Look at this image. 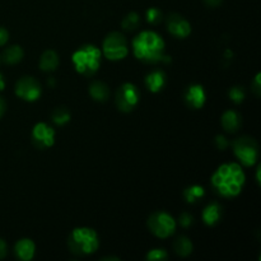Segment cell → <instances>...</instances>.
Masks as SVG:
<instances>
[{"label":"cell","instance_id":"obj_1","mask_svg":"<svg viewBox=\"0 0 261 261\" xmlns=\"http://www.w3.org/2000/svg\"><path fill=\"white\" fill-rule=\"evenodd\" d=\"M245 180L246 176L239 163H224L214 172L212 185L219 195L224 198H234L242 191Z\"/></svg>","mask_w":261,"mask_h":261},{"label":"cell","instance_id":"obj_2","mask_svg":"<svg viewBox=\"0 0 261 261\" xmlns=\"http://www.w3.org/2000/svg\"><path fill=\"white\" fill-rule=\"evenodd\" d=\"M135 58L148 64L165 61V41L153 31H143L133 40Z\"/></svg>","mask_w":261,"mask_h":261},{"label":"cell","instance_id":"obj_3","mask_svg":"<svg viewBox=\"0 0 261 261\" xmlns=\"http://www.w3.org/2000/svg\"><path fill=\"white\" fill-rule=\"evenodd\" d=\"M68 246L73 254L84 256L92 255L98 250L99 239L94 229L88 227H79L71 231L68 237Z\"/></svg>","mask_w":261,"mask_h":261},{"label":"cell","instance_id":"obj_4","mask_svg":"<svg viewBox=\"0 0 261 261\" xmlns=\"http://www.w3.org/2000/svg\"><path fill=\"white\" fill-rule=\"evenodd\" d=\"M74 68L84 76H92L101 65V50L94 45H84L71 56Z\"/></svg>","mask_w":261,"mask_h":261},{"label":"cell","instance_id":"obj_5","mask_svg":"<svg viewBox=\"0 0 261 261\" xmlns=\"http://www.w3.org/2000/svg\"><path fill=\"white\" fill-rule=\"evenodd\" d=\"M233 153L242 165L251 167L259 158V145L254 138L244 135L233 142Z\"/></svg>","mask_w":261,"mask_h":261},{"label":"cell","instance_id":"obj_6","mask_svg":"<svg viewBox=\"0 0 261 261\" xmlns=\"http://www.w3.org/2000/svg\"><path fill=\"white\" fill-rule=\"evenodd\" d=\"M102 51L103 55L109 60L117 61L122 60L129 54V47H127V41L122 33L111 32L106 36L102 45Z\"/></svg>","mask_w":261,"mask_h":261},{"label":"cell","instance_id":"obj_7","mask_svg":"<svg viewBox=\"0 0 261 261\" xmlns=\"http://www.w3.org/2000/svg\"><path fill=\"white\" fill-rule=\"evenodd\" d=\"M148 228L154 236L167 239L176 231V221L166 212H155L148 218Z\"/></svg>","mask_w":261,"mask_h":261},{"label":"cell","instance_id":"obj_8","mask_svg":"<svg viewBox=\"0 0 261 261\" xmlns=\"http://www.w3.org/2000/svg\"><path fill=\"white\" fill-rule=\"evenodd\" d=\"M140 92L133 83H124L116 91L115 102L120 111L130 112L139 103Z\"/></svg>","mask_w":261,"mask_h":261},{"label":"cell","instance_id":"obj_9","mask_svg":"<svg viewBox=\"0 0 261 261\" xmlns=\"http://www.w3.org/2000/svg\"><path fill=\"white\" fill-rule=\"evenodd\" d=\"M41 93V84L33 76H23L15 84V94L27 102L37 101Z\"/></svg>","mask_w":261,"mask_h":261},{"label":"cell","instance_id":"obj_10","mask_svg":"<svg viewBox=\"0 0 261 261\" xmlns=\"http://www.w3.org/2000/svg\"><path fill=\"white\" fill-rule=\"evenodd\" d=\"M33 144L40 149L53 147L55 143V130L46 122H38L32 130Z\"/></svg>","mask_w":261,"mask_h":261},{"label":"cell","instance_id":"obj_11","mask_svg":"<svg viewBox=\"0 0 261 261\" xmlns=\"http://www.w3.org/2000/svg\"><path fill=\"white\" fill-rule=\"evenodd\" d=\"M166 24L168 32L177 38H186L191 33V25L189 20L178 13H171L166 18Z\"/></svg>","mask_w":261,"mask_h":261},{"label":"cell","instance_id":"obj_12","mask_svg":"<svg viewBox=\"0 0 261 261\" xmlns=\"http://www.w3.org/2000/svg\"><path fill=\"white\" fill-rule=\"evenodd\" d=\"M184 99H185V103L191 109H201L206 101L205 89L200 84H191L186 88Z\"/></svg>","mask_w":261,"mask_h":261},{"label":"cell","instance_id":"obj_13","mask_svg":"<svg viewBox=\"0 0 261 261\" xmlns=\"http://www.w3.org/2000/svg\"><path fill=\"white\" fill-rule=\"evenodd\" d=\"M15 255L19 260L22 261H30L33 259L36 252V245L32 240L30 239H22L15 244L14 247Z\"/></svg>","mask_w":261,"mask_h":261},{"label":"cell","instance_id":"obj_14","mask_svg":"<svg viewBox=\"0 0 261 261\" xmlns=\"http://www.w3.org/2000/svg\"><path fill=\"white\" fill-rule=\"evenodd\" d=\"M166 82H167V78H166L165 71L160 70H153L145 76V86L148 87L150 92L153 93H157V92L162 91L163 87L166 86Z\"/></svg>","mask_w":261,"mask_h":261},{"label":"cell","instance_id":"obj_15","mask_svg":"<svg viewBox=\"0 0 261 261\" xmlns=\"http://www.w3.org/2000/svg\"><path fill=\"white\" fill-rule=\"evenodd\" d=\"M221 122L226 132L236 133L240 129V126H241V116L236 111H233V110H228V111L223 114Z\"/></svg>","mask_w":261,"mask_h":261},{"label":"cell","instance_id":"obj_16","mask_svg":"<svg viewBox=\"0 0 261 261\" xmlns=\"http://www.w3.org/2000/svg\"><path fill=\"white\" fill-rule=\"evenodd\" d=\"M89 94H91L92 98L94 101L98 102H105L107 101V98L110 97V89L107 84H105L103 82L94 81L89 84Z\"/></svg>","mask_w":261,"mask_h":261},{"label":"cell","instance_id":"obj_17","mask_svg":"<svg viewBox=\"0 0 261 261\" xmlns=\"http://www.w3.org/2000/svg\"><path fill=\"white\" fill-rule=\"evenodd\" d=\"M59 66V55L54 50H46L41 55L40 69L42 71H54Z\"/></svg>","mask_w":261,"mask_h":261},{"label":"cell","instance_id":"obj_18","mask_svg":"<svg viewBox=\"0 0 261 261\" xmlns=\"http://www.w3.org/2000/svg\"><path fill=\"white\" fill-rule=\"evenodd\" d=\"M222 216V208L218 203H211L203 211V221L206 226H214L219 222Z\"/></svg>","mask_w":261,"mask_h":261},{"label":"cell","instance_id":"obj_19","mask_svg":"<svg viewBox=\"0 0 261 261\" xmlns=\"http://www.w3.org/2000/svg\"><path fill=\"white\" fill-rule=\"evenodd\" d=\"M23 48L18 45H13L10 47L5 48L4 53H3V61L5 64H9V65H14V64H18L23 59Z\"/></svg>","mask_w":261,"mask_h":261},{"label":"cell","instance_id":"obj_20","mask_svg":"<svg viewBox=\"0 0 261 261\" xmlns=\"http://www.w3.org/2000/svg\"><path fill=\"white\" fill-rule=\"evenodd\" d=\"M173 250H175L177 255L186 257L193 252V242L186 236H180L173 242Z\"/></svg>","mask_w":261,"mask_h":261},{"label":"cell","instance_id":"obj_21","mask_svg":"<svg viewBox=\"0 0 261 261\" xmlns=\"http://www.w3.org/2000/svg\"><path fill=\"white\" fill-rule=\"evenodd\" d=\"M204 194H205V190H204L203 186L191 185L184 190V198H185V200L188 203L194 204L198 200H200L204 196Z\"/></svg>","mask_w":261,"mask_h":261},{"label":"cell","instance_id":"obj_22","mask_svg":"<svg viewBox=\"0 0 261 261\" xmlns=\"http://www.w3.org/2000/svg\"><path fill=\"white\" fill-rule=\"evenodd\" d=\"M51 119H53V121L55 122L56 125L63 126V125H65L66 122L70 121V112H69V110L64 106L56 107V109L53 111Z\"/></svg>","mask_w":261,"mask_h":261},{"label":"cell","instance_id":"obj_23","mask_svg":"<svg viewBox=\"0 0 261 261\" xmlns=\"http://www.w3.org/2000/svg\"><path fill=\"white\" fill-rule=\"evenodd\" d=\"M139 23H140L139 15H138L135 12H132V13H129V14H127L124 19H122L121 24H122V28H124V30L133 31V30H135L138 25H139Z\"/></svg>","mask_w":261,"mask_h":261},{"label":"cell","instance_id":"obj_24","mask_svg":"<svg viewBox=\"0 0 261 261\" xmlns=\"http://www.w3.org/2000/svg\"><path fill=\"white\" fill-rule=\"evenodd\" d=\"M228 96H229V98H231V101H233L234 103L239 105L244 101L246 94H245V89L242 88V87L236 86V87H232V88L229 89Z\"/></svg>","mask_w":261,"mask_h":261},{"label":"cell","instance_id":"obj_25","mask_svg":"<svg viewBox=\"0 0 261 261\" xmlns=\"http://www.w3.org/2000/svg\"><path fill=\"white\" fill-rule=\"evenodd\" d=\"M147 20L153 25L160 24L162 20V12L158 8H149L147 10Z\"/></svg>","mask_w":261,"mask_h":261},{"label":"cell","instance_id":"obj_26","mask_svg":"<svg viewBox=\"0 0 261 261\" xmlns=\"http://www.w3.org/2000/svg\"><path fill=\"white\" fill-rule=\"evenodd\" d=\"M167 257V252L163 249H153L147 254V260H166Z\"/></svg>","mask_w":261,"mask_h":261},{"label":"cell","instance_id":"obj_27","mask_svg":"<svg viewBox=\"0 0 261 261\" xmlns=\"http://www.w3.org/2000/svg\"><path fill=\"white\" fill-rule=\"evenodd\" d=\"M178 222H180V224L184 227V228H188V227H190L191 224H193V217L185 212V213H182L180 216Z\"/></svg>","mask_w":261,"mask_h":261},{"label":"cell","instance_id":"obj_28","mask_svg":"<svg viewBox=\"0 0 261 261\" xmlns=\"http://www.w3.org/2000/svg\"><path fill=\"white\" fill-rule=\"evenodd\" d=\"M228 140H227L226 137H223V135H218V137L216 138V145L218 149L221 150H224L227 147H228Z\"/></svg>","mask_w":261,"mask_h":261},{"label":"cell","instance_id":"obj_29","mask_svg":"<svg viewBox=\"0 0 261 261\" xmlns=\"http://www.w3.org/2000/svg\"><path fill=\"white\" fill-rule=\"evenodd\" d=\"M260 73L256 74V76H255L254 82H252V91H254V93L256 94L257 97H260L261 94V78H260Z\"/></svg>","mask_w":261,"mask_h":261},{"label":"cell","instance_id":"obj_30","mask_svg":"<svg viewBox=\"0 0 261 261\" xmlns=\"http://www.w3.org/2000/svg\"><path fill=\"white\" fill-rule=\"evenodd\" d=\"M9 40V32L4 27H0V46H4Z\"/></svg>","mask_w":261,"mask_h":261},{"label":"cell","instance_id":"obj_31","mask_svg":"<svg viewBox=\"0 0 261 261\" xmlns=\"http://www.w3.org/2000/svg\"><path fill=\"white\" fill-rule=\"evenodd\" d=\"M8 254V246L4 240L0 239V259H4Z\"/></svg>","mask_w":261,"mask_h":261},{"label":"cell","instance_id":"obj_32","mask_svg":"<svg viewBox=\"0 0 261 261\" xmlns=\"http://www.w3.org/2000/svg\"><path fill=\"white\" fill-rule=\"evenodd\" d=\"M222 2H223V0H204V3H205L208 7H212V8L219 7V5L222 4Z\"/></svg>","mask_w":261,"mask_h":261},{"label":"cell","instance_id":"obj_33","mask_svg":"<svg viewBox=\"0 0 261 261\" xmlns=\"http://www.w3.org/2000/svg\"><path fill=\"white\" fill-rule=\"evenodd\" d=\"M5 109H7V103H5L4 99H3L2 97H0V119H2V116H3V115H4Z\"/></svg>","mask_w":261,"mask_h":261},{"label":"cell","instance_id":"obj_34","mask_svg":"<svg viewBox=\"0 0 261 261\" xmlns=\"http://www.w3.org/2000/svg\"><path fill=\"white\" fill-rule=\"evenodd\" d=\"M5 87V82H4V78H3V75L0 74V91H3Z\"/></svg>","mask_w":261,"mask_h":261},{"label":"cell","instance_id":"obj_35","mask_svg":"<svg viewBox=\"0 0 261 261\" xmlns=\"http://www.w3.org/2000/svg\"><path fill=\"white\" fill-rule=\"evenodd\" d=\"M260 172H261V167L257 168V172H256V181H257V184H260Z\"/></svg>","mask_w":261,"mask_h":261}]
</instances>
